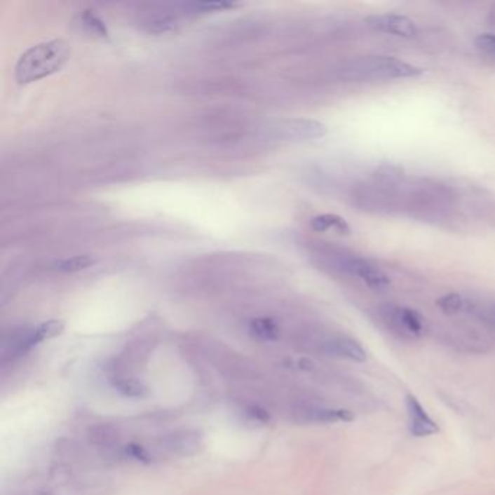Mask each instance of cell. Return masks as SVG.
Here are the masks:
<instances>
[{
	"label": "cell",
	"mask_w": 495,
	"mask_h": 495,
	"mask_svg": "<svg viewBox=\"0 0 495 495\" xmlns=\"http://www.w3.org/2000/svg\"><path fill=\"white\" fill-rule=\"evenodd\" d=\"M401 211L426 222H447L456 210V195L431 179L401 180Z\"/></svg>",
	"instance_id": "cell-1"
},
{
	"label": "cell",
	"mask_w": 495,
	"mask_h": 495,
	"mask_svg": "<svg viewBox=\"0 0 495 495\" xmlns=\"http://www.w3.org/2000/svg\"><path fill=\"white\" fill-rule=\"evenodd\" d=\"M402 177L393 169H384L369 182H362L353 188L352 202L358 210L388 215L401 211L400 183Z\"/></svg>",
	"instance_id": "cell-2"
},
{
	"label": "cell",
	"mask_w": 495,
	"mask_h": 495,
	"mask_svg": "<svg viewBox=\"0 0 495 495\" xmlns=\"http://www.w3.org/2000/svg\"><path fill=\"white\" fill-rule=\"evenodd\" d=\"M423 70L395 57L370 55L348 60L343 63L337 74L348 83H366V81H384L420 76Z\"/></svg>",
	"instance_id": "cell-3"
},
{
	"label": "cell",
	"mask_w": 495,
	"mask_h": 495,
	"mask_svg": "<svg viewBox=\"0 0 495 495\" xmlns=\"http://www.w3.org/2000/svg\"><path fill=\"white\" fill-rule=\"evenodd\" d=\"M70 47L63 39H53L31 47L18 60L15 77L19 85H27L57 73L70 57Z\"/></svg>",
	"instance_id": "cell-4"
},
{
	"label": "cell",
	"mask_w": 495,
	"mask_h": 495,
	"mask_svg": "<svg viewBox=\"0 0 495 495\" xmlns=\"http://www.w3.org/2000/svg\"><path fill=\"white\" fill-rule=\"evenodd\" d=\"M378 313L382 323L401 339L412 340L424 334L426 323L423 316L416 309L395 304H385L379 306Z\"/></svg>",
	"instance_id": "cell-5"
},
{
	"label": "cell",
	"mask_w": 495,
	"mask_h": 495,
	"mask_svg": "<svg viewBox=\"0 0 495 495\" xmlns=\"http://www.w3.org/2000/svg\"><path fill=\"white\" fill-rule=\"evenodd\" d=\"M334 266L340 272L359 279L374 291H384L391 285L389 276L381 267L362 256L339 253L334 257Z\"/></svg>",
	"instance_id": "cell-6"
},
{
	"label": "cell",
	"mask_w": 495,
	"mask_h": 495,
	"mask_svg": "<svg viewBox=\"0 0 495 495\" xmlns=\"http://www.w3.org/2000/svg\"><path fill=\"white\" fill-rule=\"evenodd\" d=\"M273 133L275 137L285 141H308L323 138L327 134V127L316 119L294 118L278 122Z\"/></svg>",
	"instance_id": "cell-7"
},
{
	"label": "cell",
	"mask_w": 495,
	"mask_h": 495,
	"mask_svg": "<svg viewBox=\"0 0 495 495\" xmlns=\"http://www.w3.org/2000/svg\"><path fill=\"white\" fill-rule=\"evenodd\" d=\"M294 420L302 424H334L353 421L355 416L348 409L308 404L294 409Z\"/></svg>",
	"instance_id": "cell-8"
},
{
	"label": "cell",
	"mask_w": 495,
	"mask_h": 495,
	"mask_svg": "<svg viewBox=\"0 0 495 495\" xmlns=\"http://www.w3.org/2000/svg\"><path fill=\"white\" fill-rule=\"evenodd\" d=\"M320 352L325 356L350 360V362H365L367 355L362 344L344 334H332L323 339L318 344Z\"/></svg>",
	"instance_id": "cell-9"
},
{
	"label": "cell",
	"mask_w": 495,
	"mask_h": 495,
	"mask_svg": "<svg viewBox=\"0 0 495 495\" xmlns=\"http://www.w3.org/2000/svg\"><path fill=\"white\" fill-rule=\"evenodd\" d=\"M365 22L374 31L388 34V35H394V36L407 38V39L414 38L417 35L416 22L405 15H397V13L370 15L365 19Z\"/></svg>",
	"instance_id": "cell-10"
},
{
	"label": "cell",
	"mask_w": 495,
	"mask_h": 495,
	"mask_svg": "<svg viewBox=\"0 0 495 495\" xmlns=\"http://www.w3.org/2000/svg\"><path fill=\"white\" fill-rule=\"evenodd\" d=\"M408 430L414 438H428L439 433V424L433 420L419 398L412 394L405 397Z\"/></svg>",
	"instance_id": "cell-11"
},
{
	"label": "cell",
	"mask_w": 495,
	"mask_h": 495,
	"mask_svg": "<svg viewBox=\"0 0 495 495\" xmlns=\"http://www.w3.org/2000/svg\"><path fill=\"white\" fill-rule=\"evenodd\" d=\"M161 446L177 456H194L202 447V435L196 430L175 431L161 439Z\"/></svg>",
	"instance_id": "cell-12"
},
{
	"label": "cell",
	"mask_w": 495,
	"mask_h": 495,
	"mask_svg": "<svg viewBox=\"0 0 495 495\" xmlns=\"http://www.w3.org/2000/svg\"><path fill=\"white\" fill-rule=\"evenodd\" d=\"M465 313L478 320L488 330L495 333V302L494 301L466 298Z\"/></svg>",
	"instance_id": "cell-13"
},
{
	"label": "cell",
	"mask_w": 495,
	"mask_h": 495,
	"mask_svg": "<svg viewBox=\"0 0 495 495\" xmlns=\"http://www.w3.org/2000/svg\"><path fill=\"white\" fill-rule=\"evenodd\" d=\"M311 229L317 233H325L328 230H334L339 234L348 236L350 234V225L347 221L336 214H321L311 219Z\"/></svg>",
	"instance_id": "cell-14"
},
{
	"label": "cell",
	"mask_w": 495,
	"mask_h": 495,
	"mask_svg": "<svg viewBox=\"0 0 495 495\" xmlns=\"http://www.w3.org/2000/svg\"><path fill=\"white\" fill-rule=\"evenodd\" d=\"M249 330H250V334L255 339L262 341H275L279 339V334H280L279 325L272 318H266V317L252 320Z\"/></svg>",
	"instance_id": "cell-15"
},
{
	"label": "cell",
	"mask_w": 495,
	"mask_h": 495,
	"mask_svg": "<svg viewBox=\"0 0 495 495\" xmlns=\"http://www.w3.org/2000/svg\"><path fill=\"white\" fill-rule=\"evenodd\" d=\"M95 263V260L88 256H74V257H67V259H60L53 262L51 269L61 272V273H72V272H79L85 271L88 267H90Z\"/></svg>",
	"instance_id": "cell-16"
},
{
	"label": "cell",
	"mask_w": 495,
	"mask_h": 495,
	"mask_svg": "<svg viewBox=\"0 0 495 495\" xmlns=\"http://www.w3.org/2000/svg\"><path fill=\"white\" fill-rule=\"evenodd\" d=\"M63 330H65V323L60 321V320H50L47 323L39 324L38 327L34 328V333H32L35 346L46 341V340H50V339L60 336L61 333H63Z\"/></svg>",
	"instance_id": "cell-17"
},
{
	"label": "cell",
	"mask_w": 495,
	"mask_h": 495,
	"mask_svg": "<svg viewBox=\"0 0 495 495\" xmlns=\"http://www.w3.org/2000/svg\"><path fill=\"white\" fill-rule=\"evenodd\" d=\"M438 306L442 309L445 314H449V316L461 314V313H465L466 298L461 294H456V292L446 294L438 299Z\"/></svg>",
	"instance_id": "cell-18"
},
{
	"label": "cell",
	"mask_w": 495,
	"mask_h": 495,
	"mask_svg": "<svg viewBox=\"0 0 495 495\" xmlns=\"http://www.w3.org/2000/svg\"><path fill=\"white\" fill-rule=\"evenodd\" d=\"M114 386L122 395L130 398H141L147 394V388L144 386L140 381L130 379V378H119L115 381Z\"/></svg>",
	"instance_id": "cell-19"
},
{
	"label": "cell",
	"mask_w": 495,
	"mask_h": 495,
	"mask_svg": "<svg viewBox=\"0 0 495 495\" xmlns=\"http://www.w3.org/2000/svg\"><path fill=\"white\" fill-rule=\"evenodd\" d=\"M80 19H81V24H83V27L90 34L100 36V38L108 36V28H107L105 22H103V20L97 15H95L92 11H85L83 13L80 15Z\"/></svg>",
	"instance_id": "cell-20"
},
{
	"label": "cell",
	"mask_w": 495,
	"mask_h": 495,
	"mask_svg": "<svg viewBox=\"0 0 495 495\" xmlns=\"http://www.w3.org/2000/svg\"><path fill=\"white\" fill-rule=\"evenodd\" d=\"M123 455H126L130 459H133V461H137V462H142V463H150L151 462L150 452L146 447H142V446H140L137 443H130V445H127L126 447H123Z\"/></svg>",
	"instance_id": "cell-21"
},
{
	"label": "cell",
	"mask_w": 495,
	"mask_h": 495,
	"mask_svg": "<svg viewBox=\"0 0 495 495\" xmlns=\"http://www.w3.org/2000/svg\"><path fill=\"white\" fill-rule=\"evenodd\" d=\"M238 6V4L233 2H196L188 5L191 12H218V11H225Z\"/></svg>",
	"instance_id": "cell-22"
},
{
	"label": "cell",
	"mask_w": 495,
	"mask_h": 495,
	"mask_svg": "<svg viewBox=\"0 0 495 495\" xmlns=\"http://www.w3.org/2000/svg\"><path fill=\"white\" fill-rule=\"evenodd\" d=\"M477 48L495 61V34H481L475 39Z\"/></svg>",
	"instance_id": "cell-23"
},
{
	"label": "cell",
	"mask_w": 495,
	"mask_h": 495,
	"mask_svg": "<svg viewBox=\"0 0 495 495\" xmlns=\"http://www.w3.org/2000/svg\"><path fill=\"white\" fill-rule=\"evenodd\" d=\"M247 414H249L253 420L256 421H267L269 420V416H267V412L259 407H252L249 411H247Z\"/></svg>",
	"instance_id": "cell-24"
},
{
	"label": "cell",
	"mask_w": 495,
	"mask_h": 495,
	"mask_svg": "<svg viewBox=\"0 0 495 495\" xmlns=\"http://www.w3.org/2000/svg\"><path fill=\"white\" fill-rule=\"evenodd\" d=\"M488 24L495 29V4L491 6L488 12Z\"/></svg>",
	"instance_id": "cell-25"
}]
</instances>
